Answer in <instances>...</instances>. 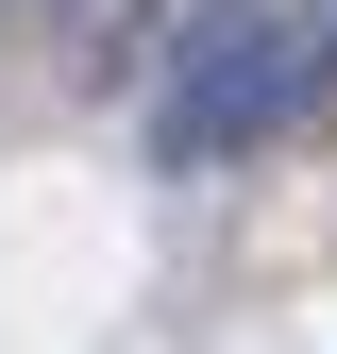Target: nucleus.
Segmentation results:
<instances>
[{
  "mask_svg": "<svg viewBox=\"0 0 337 354\" xmlns=\"http://www.w3.org/2000/svg\"><path fill=\"white\" fill-rule=\"evenodd\" d=\"M320 118V51H304V0H202L152 68V169H253L270 136Z\"/></svg>",
  "mask_w": 337,
  "mask_h": 354,
  "instance_id": "obj_1",
  "label": "nucleus"
},
{
  "mask_svg": "<svg viewBox=\"0 0 337 354\" xmlns=\"http://www.w3.org/2000/svg\"><path fill=\"white\" fill-rule=\"evenodd\" d=\"M0 17H84V0H0Z\"/></svg>",
  "mask_w": 337,
  "mask_h": 354,
  "instance_id": "obj_3",
  "label": "nucleus"
},
{
  "mask_svg": "<svg viewBox=\"0 0 337 354\" xmlns=\"http://www.w3.org/2000/svg\"><path fill=\"white\" fill-rule=\"evenodd\" d=\"M304 51H320V84H337V0H304Z\"/></svg>",
  "mask_w": 337,
  "mask_h": 354,
  "instance_id": "obj_2",
  "label": "nucleus"
}]
</instances>
